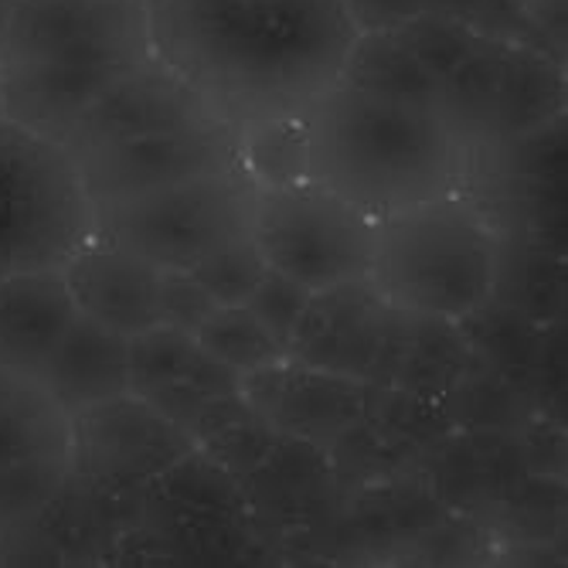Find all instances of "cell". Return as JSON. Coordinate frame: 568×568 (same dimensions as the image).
Returning <instances> with one entry per match:
<instances>
[{
    "label": "cell",
    "instance_id": "6da1fadb",
    "mask_svg": "<svg viewBox=\"0 0 568 568\" xmlns=\"http://www.w3.org/2000/svg\"><path fill=\"white\" fill-rule=\"evenodd\" d=\"M153 62L232 123L303 113L357 38L341 0H143Z\"/></svg>",
    "mask_w": 568,
    "mask_h": 568
},
{
    "label": "cell",
    "instance_id": "7a4b0ae2",
    "mask_svg": "<svg viewBox=\"0 0 568 568\" xmlns=\"http://www.w3.org/2000/svg\"><path fill=\"white\" fill-rule=\"evenodd\" d=\"M310 178L382 219L453 194L467 174V143L439 110L334 82L300 113Z\"/></svg>",
    "mask_w": 568,
    "mask_h": 568
},
{
    "label": "cell",
    "instance_id": "3957f363",
    "mask_svg": "<svg viewBox=\"0 0 568 568\" xmlns=\"http://www.w3.org/2000/svg\"><path fill=\"white\" fill-rule=\"evenodd\" d=\"M497 266V229L453 191L378 219L368 280L392 310L456 324L490 303Z\"/></svg>",
    "mask_w": 568,
    "mask_h": 568
},
{
    "label": "cell",
    "instance_id": "277c9868",
    "mask_svg": "<svg viewBox=\"0 0 568 568\" xmlns=\"http://www.w3.org/2000/svg\"><path fill=\"white\" fill-rule=\"evenodd\" d=\"M255 181L232 171L178 181L130 197L92 204V235L106 239L158 270H194L232 239L252 232Z\"/></svg>",
    "mask_w": 568,
    "mask_h": 568
},
{
    "label": "cell",
    "instance_id": "5b68a950",
    "mask_svg": "<svg viewBox=\"0 0 568 568\" xmlns=\"http://www.w3.org/2000/svg\"><path fill=\"white\" fill-rule=\"evenodd\" d=\"M92 235V201L72 153L0 120V273L62 266Z\"/></svg>",
    "mask_w": 568,
    "mask_h": 568
},
{
    "label": "cell",
    "instance_id": "8992f818",
    "mask_svg": "<svg viewBox=\"0 0 568 568\" xmlns=\"http://www.w3.org/2000/svg\"><path fill=\"white\" fill-rule=\"evenodd\" d=\"M378 219L314 178L255 187L252 239L263 263L310 293L372 273Z\"/></svg>",
    "mask_w": 568,
    "mask_h": 568
},
{
    "label": "cell",
    "instance_id": "52a82bcc",
    "mask_svg": "<svg viewBox=\"0 0 568 568\" xmlns=\"http://www.w3.org/2000/svg\"><path fill=\"white\" fill-rule=\"evenodd\" d=\"M150 62L143 0H18L0 69H143Z\"/></svg>",
    "mask_w": 568,
    "mask_h": 568
},
{
    "label": "cell",
    "instance_id": "ba28073f",
    "mask_svg": "<svg viewBox=\"0 0 568 568\" xmlns=\"http://www.w3.org/2000/svg\"><path fill=\"white\" fill-rule=\"evenodd\" d=\"M187 453H194L187 429L133 392L82 408L69 419V470L95 487L161 480L181 467Z\"/></svg>",
    "mask_w": 568,
    "mask_h": 568
},
{
    "label": "cell",
    "instance_id": "9c48e42d",
    "mask_svg": "<svg viewBox=\"0 0 568 568\" xmlns=\"http://www.w3.org/2000/svg\"><path fill=\"white\" fill-rule=\"evenodd\" d=\"M72 161L92 204L130 197L140 191L239 168V123L215 116L194 126L95 146Z\"/></svg>",
    "mask_w": 568,
    "mask_h": 568
},
{
    "label": "cell",
    "instance_id": "30bf717a",
    "mask_svg": "<svg viewBox=\"0 0 568 568\" xmlns=\"http://www.w3.org/2000/svg\"><path fill=\"white\" fill-rule=\"evenodd\" d=\"M388 321L392 303L375 290L368 276L317 290L310 293L290 334L286 361L372 385Z\"/></svg>",
    "mask_w": 568,
    "mask_h": 568
},
{
    "label": "cell",
    "instance_id": "8fae6325",
    "mask_svg": "<svg viewBox=\"0 0 568 568\" xmlns=\"http://www.w3.org/2000/svg\"><path fill=\"white\" fill-rule=\"evenodd\" d=\"M242 395L273 433L306 443H334L368 416L372 385L280 361L242 378Z\"/></svg>",
    "mask_w": 568,
    "mask_h": 568
},
{
    "label": "cell",
    "instance_id": "7c38bea8",
    "mask_svg": "<svg viewBox=\"0 0 568 568\" xmlns=\"http://www.w3.org/2000/svg\"><path fill=\"white\" fill-rule=\"evenodd\" d=\"M204 120H215L209 99L174 72H168L164 65L150 62L102 92L85 110V116L72 126V133L62 140V146L72 158H79V153L95 146L181 130Z\"/></svg>",
    "mask_w": 568,
    "mask_h": 568
},
{
    "label": "cell",
    "instance_id": "4fadbf2b",
    "mask_svg": "<svg viewBox=\"0 0 568 568\" xmlns=\"http://www.w3.org/2000/svg\"><path fill=\"white\" fill-rule=\"evenodd\" d=\"M130 392L191 429L209 402L242 392V375L204 354L194 334L153 324L130 337Z\"/></svg>",
    "mask_w": 568,
    "mask_h": 568
},
{
    "label": "cell",
    "instance_id": "5bb4252c",
    "mask_svg": "<svg viewBox=\"0 0 568 568\" xmlns=\"http://www.w3.org/2000/svg\"><path fill=\"white\" fill-rule=\"evenodd\" d=\"M65 286L82 317L133 337L161 324V270L140 255L89 235L62 263Z\"/></svg>",
    "mask_w": 568,
    "mask_h": 568
},
{
    "label": "cell",
    "instance_id": "9a60e30c",
    "mask_svg": "<svg viewBox=\"0 0 568 568\" xmlns=\"http://www.w3.org/2000/svg\"><path fill=\"white\" fill-rule=\"evenodd\" d=\"M75 314L62 266L0 273V372L38 378Z\"/></svg>",
    "mask_w": 568,
    "mask_h": 568
},
{
    "label": "cell",
    "instance_id": "2e32d148",
    "mask_svg": "<svg viewBox=\"0 0 568 568\" xmlns=\"http://www.w3.org/2000/svg\"><path fill=\"white\" fill-rule=\"evenodd\" d=\"M65 419L130 392V337L75 314L34 378Z\"/></svg>",
    "mask_w": 568,
    "mask_h": 568
},
{
    "label": "cell",
    "instance_id": "e0dca14e",
    "mask_svg": "<svg viewBox=\"0 0 568 568\" xmlns=\"http://www.w3.org/2000/svg\"><path fill=\"white\" fill-rule=\"evenodd\" d=\"M565 110V72L561 59L541 44H507V62L494 106L490 140L514 143L528 140L541 126L555 123Z\"/></svg>",
    "mask_w": 568,
    "mask_h": 568
},
{
    "label": "cell",
    "instance_id": "ac0fdd59",
    "mask_svg": "<svg viewBox=\"0 0 568 568\" xmlns=\"http://www.w3.org/2000/svg\"><path fill=\"white\" fill-rule=\"evenodd\" d=\"M341 85L357 92H372L382 99L416 102V106L439 110L443 102V79H436L395 34V28L357 31L354 44L337 72Z\"/></svg>",
    "mask_w": 568,
    "mask_h": 568
},
{
    "label": "cell",
    "instance_id": "d6986e66",
    "mask_svg": "<svg viewBox=\"0 0 568 568\" xmlns=\"http://www.w3.org/2000/svg\"><path fill=\"white\" fill-rule=\"evenodd\" d=\"M187 433L194 439V453H204L229 474H252L276 443V433L242 392L204 405Z\"/></svg>",
    "mask_w": 568,
    "mask_h": 568
},
{
    "label": "cell",
    "instance_id": "ffe728a7",
    "mask_svg": "<svg viewBox=\"0 0 568 568\" xmlns=\"http://www.w3.org/2000/svg\"><path fill=\"white\" fill-rule=\"evenodd\" d=\"M507 44L510 41L484 38L470 55L443 79L439 113L467 146L490 140L494 106H497L500 75H504V62H507Z\"/></svg>",
    "mask_w": 568,
    "mask_h": 568
},
{
    "label": "cell",
    "instance_id": "44dd1931",
    "mask_svg": "<svg viewBox=\"0 0 568 568\" xmlns=\"http://www.w3.org/2000/svg\"><path fill=\"white\" fill-rule=\"evenodd\" d=\"M239 161L255 187L310 178V136L300 113L239 123Z\"/></svg>",
    "mask_w": 568,
    "mask_h": 568
},
{
    "label": "cell",
    "instance_id": "7402d4cb",
    "mask_svg": "<svg viewBox=\"0 0 568 568\" xmlns=\"http://www.w3.org/2000/svg\"><path fill=\"white\" fill-rule=\"evenodd\" d=\"M194 341L212 354L219 365L232 368L235 375H252L270 365H280L286 351L273 341V334L255 321V314L245 303L235 306H215L194 331Z\"/></svg>",
    "mask_w": 568,
    "mask_h": 568
},
{
    "label": "cell",
    "instance_id": "603a6c76",
    "mask_svg": "<svg viewBox=\"0 0 568 568\" xmlns=\"http://www.w3.org/2000/svg\"><path fill=\"white\" fill-rule=\"evenodd\" d=\"M187 273L204 290H209V296L219 306H235V303H245L248 293L260 286V280L266 273V263H263L260 245H255V239L248 232L242 239L225 242L212 255H204V260L194 270H187Z\"/></svg>",
    "mask_w": 568,
    "mask_h": 568
},
{
    "label": "cell",
    "instance_id": "cb8c5ba5",
    "mask_svg": "<svg viewBox=\"0 0 568 568\" xmlns=\"http://www.w3.org/2000/svg\"><path fill=\"white\" fill-rule=\"evenodd\" d=\"M395 34L405 41V48L416 55L436 79H446L470 51L484 41V34H477L474 28L459 24L453 18L423 11L416 18H408L395 28Z\"/></svg>",
    "mask_w": 568,
    "mask_h": 568
},
{
    "label": "cell",
    "instance_id": "d4e9b609",
    "mask_svg": "<svg viewBox=\"0 0 568 568\" xmlns=\"http://www.w3.org/2000/svg\"><path fill=\"white\" fill-rule=\"evenodd\" d=\"M59 408L44 395L38 385L34 395H14V392H0V467H11L21 459L34 456H65V449H51L48 446V426H44V412Z\"/></svg>",
    "mask_w": 568,
    "mask_h": 568
},
{
    "label": "cell",
    "instance_id": "484cf974",
    "mask_svg": "<svg viewBox=\"0 0 568 568\" xmlns=\"http://www.w3.org/2000/svg\"><path fill=\"white\" fill-rule=\"evenodd\" d=\"M426 11L443 14V18H453L459 24L474 28L484 38L548 48L541 41V34L535 31V24H531L528 0H429ZM551 55H555V51H551Z\"/></svg>",
    "mask_w": 568,
    "mask_h": 568
},
{
    "label": "cell",
    "instance_id": "4316f807",
    "mask_svg": "<svg viewBox=\"0 0 568 568\" xmlns=\"http://www.w3.org/2000/svg\"><path fill=\"white\" fill-rule=\"evenodd\" d=\"M306 300H310V290L306 286H300L290 276H283V273H276V270L266 266L260 286L248 293L245 306L255 314V321H260L273 334V341L286 351L290 334H293V327H296V321L303 314Z\"/></svg>",
    "mask_w": 568,
    "mask_h": 568
},
{
    "label": "cell",
    "instance_id": "83f0119b",
    "mask_svg": "<svg viewBox=\"0 0 568 568\" xmlns=\"http://www.w3.org/2000/svg\"><path fill=\"white\" fill-rule=\"evenodd\" d=\"M219 303L209 296L191 273L184 270H161V324L194 334L197 324L212 314Z\"/></svg>",
    "mask_w": 568,
    "mask_h": 568
},
{
    "label": "cell",
    "instance_id": "f1b7e54d",
    "mask_svg": "<svg viewBox=\"0 0 568 568\" xmlns=\"http://www.w3.org/2000/svg\"><path fill=\"white\" fill-rule=\"evenodd\" d=\"M341 4L357 31H378L398 28L402 21L423 14L429 0H341Z\"/></svg>",
    "mask_w": 568,
    "mask_h": 568
},
{
    "label": "cell",
    "instance_id": "f546056e",
    "mask_svg": "<svg viewBox=\"0 0 568 568\" xmlns=\"http://www.w3.org/2000/svg\"><path fill=\"white\" fill-rule=\"evenodd\" d=\"M14 4H18V0H0V59H4V44H8V31H11Z\"/></svg>",
    "mask_w": 568,
    "mask_h": 568
},
{
    "label": "cell",
    "instance_id": "4dcf8cb0",
    "mask_svg": "<svg viewBox=\"0 0 568 568\" xmlns=\"http://www.w3.org/2000/svg\"><path fill=\"white\" fill-rule=\"evenodd\" d=\"M0 120H4V113H0Z\"/></svg>",
    "mask_w": 568,
    "mask_h": 568
}]
</instances>
